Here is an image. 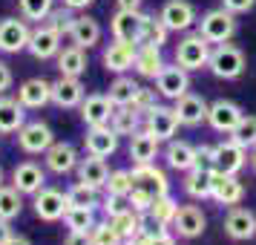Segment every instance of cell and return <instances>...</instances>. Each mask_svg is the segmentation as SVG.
<instances>
[{
  "label": "cell",
  "mask_w": 256,
  "mask_h": 245,
  "mask_svg": "<svg viewBox=\"0 0 256 245\" xmlns=\"http://www.w3.org/2000/svg\"><path fill=\"white\" fill-rule=\"evenodd\" d=\"M244 67H248L244 52L239 47H233L230 41H228V44H216V47L210 49L208 70L213 72L216 78H222V81H236V78H242Z\"/></svg>",
  "instance_id": "obj_1"
},
{
  "label": "cell",
  "mask_w": 256,
  "mask_h": 245,
  "mask_svg": "<svg viewBox=\"0 0 256 245\" xmlns=\"http://www.w3.org/2000/svg\"><path fill=\"white\" fill-rule=\"evenodd\" d=\"M198 35L204 38L208 44H228L233 35H236V15L228 12V9H210V12L202 15L198 21Z\"/></svg>",
  "instance_id": "obj_2"
},
{
  "label": "cell",
  "mask_w": 256,
  "mask_h": 245,
  "mask_svg": "<svg viewBox=\"0 0 256 245\" xmlns=\"http://www.w3.org/2000/svg\"><path fill=\"white\" fill-rule=\"evenodd\" d=\"M210 49H213V44H208L198 32L196 35H184L176 44V64L184 67L187 72L204 70L208 61H210Z\"/></svg>",
  "instance_id": "obj_3"
},
{
  "label": "cell",
  "mask_w": 256,
  "mask_h": 245,
  "mask_svg": "<svg viewBox=\"0 0 256 245\" xmlns=\"http://www.w3.org/2000/svg\"><path fill=\"white\" fill-rule=\"evenodd\" d=\"M52 144H55V133L46 121H26L18 130V147L29 156H44Z\"/></svg>",
  "instance_id": "obj_4"
},
{
  "label": "cell",
  "mask_w": 256,
  "mask_h": 245,
  "mask_svg": "<svg viewBox=\"0 0 256 245\" xmlns=\"http://www.w3.org/2000/svg\"><path fill=\"white\" fill-rule=\"evenodd\" d=\"M156 93L167 101H178L190 93V72L178 64H164V70L156 75Z\"/></svg>",
  "instance_id": "obj_5"
},
{
  "label": "cell",
  "mask_w": 256,
  "mask_h": 245,
  "mask_svg": "<svg viewBox=\"0 0 256 245\" xmlns=\"http://www.w3.org/2000/svg\"><path fill=\"white\" fill-rule=\"evenodd\" d=\"M60 41H64V35H60L55 26H49V24H38L35 29H32V35H29L26 52H29L32 58H38V61L58 58V52H60Z\"/></svg>",
  "instance_id": "obj_6"
},
{
  "label": "cell",
  "mask_w": 256,
  "mask_h": 245,
  "mask_svg": "<svg viewBox=\"0 0 256 245\" xmlns=\"http://www.w3.org/2000/svg\"><path fill=\"white\" fill-rule=\"evenodd\" d=\"M210 164L219 170V173H230V176H239L248 164V150L239 147L233 139L228 141H219L213 144V156H210Z\"/></svg>",
  "instance_id": "obj_7"
},
{
  "label": "cell",
  "mask_w": 256,
  "mask_h": 245,
  "mask_svg": "<svg viewBox=\"0 0 256 245\" xmlns=\"http://www.w3.org/2000/svg\"><path fill=\"white\" fill-rule=\"evenodd\" d=\"M32 208H35V216L44 222H58L64 219V213L70 208L66 202V193L58 190V187H40L35 196H32Z\"/></svg>",
  "instance_id": "obj_8"
},
{
  "label": "cell",
  "mask_w": 256,
  "mask_h": 245,
  "mask_svg": "<svg viewBox=\"0 0 256 245\" xmlns=\"http://www.w3.org/2000/svg\"><path fill=\"white\" fill-rule=\"evenodd\" d=\"M32 29L26 18H0V52L3 55H18L29 44Z\"/></svg>",
  "instance_id": "obj_9"
},
{
  "label": "cell",
  "mask_w": 256,
  "mask_h": 245,
  "mask_svg": "<svg viewBox=\"0 0 256 245\" xmlns=\"http://www.w3.org/2000/svg\"><path fill=\"white\" fill-rule=\"evenodd\" d=\"M147 15L141 9H118L110 21L112 29V41H124V44H138L141 41V26H144Z\"/></svg>",
  "instance_id": "obj_10"
},
{
  "label": "cell",
  "mask_w": 256,
  "mask_h": 245,
  "mask_svg": "<svg viewBox=\"0 0 256 245\" xmlns=\"http://www.w3.org/2000/svg\"><path fill=\"white\" fill-rule=\"evenodd\" d=\"M178 116H176L173 107H164V104H156L144 113V130H150L152 136L158 141H170L178 130Z\"/></svg>",
  "instance_id": "obj_11"
},
{
  "label": "cell",
  "mask_w": 256,
  "mask_h": 245,
  "mask_svg": "<svg viewBox=\"0 0 256 245\" xmlns=\"http://www.w3.org/2000/svg\"><path fill=\"white\" fill-rule=\"evenodd\" d=\"M118 136L110 124H98V127H86V136H84V150L90 156H98V159H110L112 153L118 150Z\"/></svg>",
  "instance_id": "obj_12"
},
{
  "label": "cell",
  "mask_w": 256,
  "mask_h": 245,
  "mask_svg": "<svg viewBox=\"0 0 256 245\" xmlns=\"http://www.w3.org/2000/svg\"><path fill=\"white\" fill-rule=\"evenodd\" d=\"M210 199L219 202V205H239L244 199V185L239 182V176H230V173H219L213 167V185H210Z\"/></svg>",
  "instance_id": "obj_13"
},
{
  "label": "cell",
  "mask_w": 256,
  "mask_h": 245,
  "mask_svg": "<svg viewBox=\"0 0 256 245\" xmlns=\"http://www.w3.org/2000/svg\"><path fill=\"white\" fill-rule=\"evenodd\" d=\"M158 18L170 32H187L196 24V9H193L190 0H167L162 6V12H158Z\"/></svg>",
  "instance_id": "obj_14"
},
{
  "label": "cell",
  "mask_w": 256,
  "mask_h": 245,
  "mask_svg": "<svg viewBox=\"0 0 256 245\" xmlns=\"http://www.w3.org/2000/svg\"><path fill=\"white\" fill-rule=\"evenodd\" d=\"M242 107L236 104V101H230V98H219V101H213L208 110V124L216 133H228L230 136L233 127L242 121Z\"/></svg>",
  "instance_id": "obj_15"
},
{
  "label": "cell",
  "mask_w": 256,
  "mask_h": 245,
  "mask_svg": "<svg viewBox=\"0 0 256 245\" xmlns=\"http://www.w3.org/2000/svg\"><path fill=\"white\" fill-rule=\"evenodd\" d=\"M44 167L55 176L72 173V170L78 167V150H75V144H70V141H55V144L44 153Z\"/></svg>",
  "instance_id": "obj_16"
},
{
  "label": "cell",
  "mask_w": 256,
  "mask_h": 245,
  "mask_svg": "<svg viewBox=\"0 0 256 245\" xmlns=\"http://www.w3.org/2000/svg\"><path fill=\"white\" fill-rule=\"evenodd\" d=\"M12 185L24 193V196H35L40 187H46V167L38 162H20L12 170Z\"/></svg>",
  "instance_id": "obj_17"
},
{
  "label": "cell",
  "mask_w": 256,
  "mask_h": 245,
  "mask_svg": "<svg viewBox=\"0 0 256 245\" xmlns=\"http://www.w3.org/2000/svg\"><path fill=\"white\" fill-rule=\"evenodd\" d=\"M224 233L230 236L233 242H244L256 236V213L250 208H239L233 205L230 213L224 216Z\"/></svg>",
  "instance_id": "obj_18"
},
{
  "label": "cell",
  "mask_w": 256,
  "mask_h": 245,
  "mask_svg": "<svg viewBox=\"0 0 256 245\" xmlns=\"http://www.w3.org/2000/svg\"><path fill=\"white\" fill-rule=\"evenodd\" d=\"M208 228V216L202 213L198 205H182L176 210V219H173V231L182 236V239H196L202 236Z\"/></svg>",
  "instance_id": "obj_19"
},
{
  "label": "cell",
  "mask_w": 256,
  "mask_h": 245,
  "mask_svg": "<svg viewBox=\"0 0 256 245\" xmlns=\"http://www.w3.org/2000/svg\"><path fill=\"white\" fill-rule=\"evenodd\" d=\"M86 98L81 78H70V75H60L58 81H52V104L60 110H75L81 107V101Z\"/></svg>",
  "instance_id": "obj_20"
},
{
  "label": "cell",
  "mask_w": 256,
  "mask_h": 245,
  "mask_svg": "<svg viewBox=\"0 0 256 245\" xmlns=\"http://www.w3.org/2000/svg\"><path fill=\"white\" fill-rule=\"evenodd\" d=\"M136 49L138 44H124V41H112L110 47L104 49V70L112 72V75H124L127 70H132V64H136Z\"/></svg>",
  "instance_id": "obj_21"
},
{
  "label": "cell",
  "mask_w": 256,
  "mask_h": 245,
  "mask_svg": "<svg viewBox=\"0 0 256 245\" xmlns=\"http://www.w3.org/2000/svg\"><path fill=\"white\" fill-rule=\"evenodd\" d=\"M173 110H176V116H178V121H182V127H198V124L208 121L210 104L202 98V95L187 93V95H182V98L176 101Z\"/></svg>",
  "instance_id": "obj_22"
},
{
  "label": "cell",
  "mask_w": 256,
  "mask_h": 245,
  "mask_svg": "<svg viewBox=\"0 0 256 245\" xmlns=\"http://www.w3.org/2000/svg\"><path fill=\"white\" fill-rule=\"evenodd\" d=\"M210 185H213V164L208 162H198L196 167H190L184 173V182H182L184 193L190 199H196V202L210 199Z\"/></svg>",
  "instance_id": "obj_23"
},
{
  "label": "cell",
  "mask_w": 256,
  "mask_h": 245,
  "mask_svg": "<svg viewBox=\"0 0 256 245\" xmlns=\"http://www.w3.org/2000/svg\"><path fill=\"white\" fill-rule=\"evenodd\" d=\"M130 176H132V185L147 187L152 196H164V193H170L167 173H164L162 167H156V162L152 164H132Z\"/></svg>",
  "instance_id": "obj_24"
},
{
  "label": "cell",
  "mask_w": 256,
  "mask_h": 245,
  "mask_svg": "<svg viewBox=\"0 0 256 245\" xmlns=\"http://www.w3.org/2000/svg\"><path fill=\"white\" fill-rule=\"evenodd\" d=\"M18 101L26 110H40V107L52 104V81L46 78H29L18 87Z\"/></svg>",
  "instance_id": "obj_25"
},
{
  "label": "cell",
  "mask_w": 256,
  "mask_h": 245,
  "mask_svg": "<svg viewBox=\"0 0 256 245\" xmlns=\"http://www.w3.org/2000/svg\"><path fill=\"white\" fill-rule=\"evenodd\" d=\"M78 110H81V121L86 127H98V124H110L116 104L110 101V95H86Z\"/></svg>",
  "instance_id": "obj_26"
},
{
  "label": "cell",
  "mask_w": 256,
  "mask_h": 245,
  "mask_svg": "<svg viewBox=\"0 0 256 245\" xmlns=\"http://www.w3.org/2000/svg\"><path fill=\"white\" fill-rule=\"evenodd\" d=\"M164 159H167V167H173L178 173H187L190 167H196L202 159H198V147H193L190 141H167V150H164Z\"/></svg>",
  "instance_id": "obj_27"
},
{
  "label": "cell",
  "mask_w": 256,
  "mask_h": 245,
  "mask_svg": "<svg viewBox=\"0 0 256 245\" xmlns=\"http://www.w3.org/2000/svg\"><path fill=\"white\" fill-rule=\"evenodd\" d=\"M158 144L162 141L156 139L150 130L141 127L138 133H132L130 136V159H132V164H152L158 159Z\"/></svg>",
  "instance_id": "obj_28"
},
{
  "label": "cell",
  "mask_w": 256,
  "mask_h": 245,
  "mask_svg": "<svg viewBox=\"0 0 256 245\" xmlns=\"http://www.w3.org/2000/svg\"><path fill=\"white\" fill-rule=\"evenodd\" d=\"M141 216H144V213H138V210H132V208L127 205L124 210H118L116 216H110V225H112L118 233H121V239H124V242L132 245V242L141 236V233L147 231Z\"/></svg>",
  "instance_id": "obj_29"
},
{
  "label": "cell",
  "mask_w": 256,
  "mask_h": 245,
  "mask_svg": "<svg viewBox=\"0 0 256 245\" xmlns=\"http://www.w3.org/2000/svg\"><path fill=\"white\" fill-rule=\"evenodd\" d=\"M70 41L81 49H92L98 41H101V24L90 18V15H75L70 29Z\"/></svg>",
  "instance_id": "obj_30"
},
{
  "label": "cell",
  "mask_w": 256,
  "mask_h": 245,
  "mask_svg": "<svg viewBox=\"0 0 256 245\" xmlns=\"http://www.w3.org/2000/svg\"><path fill=\"white\" fill-rule=\"evenodd\" d=\"M75 173H78V182H86V185H92L95 190H104L106 176H110V167H106L104 159H98V156H90V153H86L84 159H78Z\"/></svg>",
  "instance_id": "obj_31"
},
{
  "label": "cell",
  "mask_w": 256,
  "mask_h": 245,
  "mask_svg": "<svg viewBox=\"0 0 256 245\" xmlns=\"http://www.w3.org/2000/svg\"><path fill=\"white\" fill-rule=\"evenodd\" d=\"M132 70L138 72L141 78H152L164 70V55H162V47H147V44H138L136 49V64Z\"/></svg>",
  "instance_id": "obj_32"
},
{
  "label": "cell",
  "mask_w": 256,
  "mask_h": 245,
  "mask_svg": "<svg viewBox=\"0 0 256 245\" xmlns=\"http://www.w3.org/2000/svg\"><path fill=\"white\" fill-rule=\"evenodd\" d=\"M24 124H26V107L12 95H0V136L3 133H18Z\"/></svg>",
  "instance_id": "obj_33"
},
{
  "label": "cell",
  "mask_w": 256,
  "mask_h": 245,
  "mask_svg": "<svg viewBox=\"0 0 256 245\" xmlns=\"http://www.w3.org/2000/svg\"><path fill=\"white\" fill-rule=\"evenodd\" d=\"M110 127L116 130L118 136H132L144 127V113L136 110V107H116L112 116H110Z\"/></svg>",
  "instance_id": "obj_34"
},
{
  "label": "cell",
  "mask_w": 256,
  "mask_h": 245,
  "mask_svg": "<svg viewBox=\"0 0 256 245\" xmlns=\"http://www.w3.org/2000/svg\"><path fill=\"white\" fill-rule=\"evenodd\" d=\"M58 72L60 75H70V78H81L86 72V52L81 47H60L58 52Z\"/></svg>",
  "instance_id": "obj_35"
},
{
  "label": "cell",
  "mask_w": 256,
  "mask_h": 245,
  "mask_svg": "<svg viewBox=\"0 0 256 245\" xmlns=\"http://www.w3.org/2000/svg\"><path fill=\"white\" fill-rule=\"evenodd\" d=\"M176 210H178V202H176L170 193H164V196H156L152 199L150 210H147V216L156 228H173V219H176Z\"/></svg>",
  "instance_id": "obj_36"
},
{
  "label": "cell",
  "mask_w": 256,
  "mask_h": 245,
  "mask_svg": "<svg viewBox=\"0 0 256 245\" xmlns=\"http://www.w3.org/2000/svg\"><path fill=\"white\" fill-rule=\"evenodd\" d=\"M138 81H132L130 75H116V81L110 84V101L116 107H130L136 101V93H138Z\"/></svg>",
  "instance_id": "obj_37"
},
{
  "label": "cell",
  "mask_w": 256,
  "mask_h": 245,
  "mask_svg": "<svg viewBox=\"0 0 256 245\" xmlns=\"http://www.w3.org/2000/svg\"><path fill=\"white\" fill-rule=\"evenodd\" d=\"M24 210V193L14 185H0V219H18Z\"/></svg>",
  "instance_id": "obj_38"
},
{
  "label": "cell",
  "mask_w": 256,
  "mask_h": 245,
  "mask_svg": "<svg viewBox=\"0 0 256 245\" xmlns=\"http://www.w3.org/2000/svg\"><path fill=\"white\" fill-rule=\"evenodd\" d=\"M170 38V29L162 24L158 15H147L144 18V26H141V41L138 44H147V47H164Z\"/></svg>",
  "instance_id": "obj_39"
},
{
  "label": "cell",
  "mask_w": 256,
  "mask_h": 245,
  "mask_svg": "<svg viewBox=\"0 0 256 245\" xmlns=\"http://www.w3.org/2000/svg\"><path fill=\"white\" fill-rule=\"evenodd\" d=\"M64 222L70 231H90L95 222V208H84V205H70L64 213Z\"/></svg>",
  "instance_id": "obj_40"
},
{
  "label": "cell",
  "mask_w": 256,
  "mask_h": 245,
  "mask_svg": "<svg viewBox=\"0 0 256 245\" xmlns=\"http://www.w3.org/2000/svg\"><path fill=\"white\" fill-rule=\"evenodd\" d=\"M66 202L70 205H84V208H98L101 199H98V190L86 182H75V185L66 187Z\"/></svg>",
  "instance_id": "obj_41"
},
{
  "label": "cell",
  "mask_w": 256,
  "mask_h": 245,
  "mask_svg": "<svg viewBox=\"0 0 256 245\" xmlns=\"http://www.w3.org/2000/svg\"><path fill=\"white\" fill-rule=\"evenodd\" d=\"M18 9H20V18L44 24L49 18V12L55 9V0H18Z\"/></svg>",
  "instance_id": "obj_42"
},
{
  "label": "cell",
  "mask_w": 256,
  "mask_h": 245,
  "mask_svg": "<svg viewBox=\"0 0 256 245\" xmlns=\"http://www.w3.org/2000/svg\"><path fill=\"white\" fill-rule=\"evenodd\" d=\"M230 139L239 147H244V150H254L256 147V116H242V121L233 127Z\"/></svg>",
  "instance_id": "obj_43"
},
{
  "label": "cell",
  "mask_w": 256,
  "mask_h": 245,
  "mask_svg": "<svg viewBox=\"0 0 256 245\" xmlns=\"http://www.w3.org/2000/svg\"><path fill=\"white\" fill-rule=\"evenodd\" d=\"M104 190L110 193V196H121V199H127V193L132 190V176H130V170H110Z\"/></svg>",
  "instance_id": "obj_44"
},
{
  "label": "cell",
  "mask_w": 256,
  "mask_h": 245,
  "mask_svg": "<svg viewBox=\"0 0 256 245\" xmlns=\"http://www.w3.org/2000/svg\"><path fill=\"white\" fill-rule=\"evenodd\" d=\"M90 239H92V245H124L121 233L110 225V219L106 222H95L92 228H90Z\"/></svg>",
  "instance_id": "obj_45"
},
{
  "label": "cell",
  "mask_w": 256,
  "mask_h": 245,
  "mask_svg": "<svg viewBox=\"0 0 256 245\" xmlns=\"http://www.w3.org/2000/svg\"><path fill=\"white\" fill-rule=\"evenodd\" d=\"M152 193L147 190V187H141V185H132V190L127 193V205L132 210H138V213H144L147 216V210H150V205H152Z\"/></svg>",
  "instance_id": "obj_46"
},
{
  "label": "cell",
  "mask_w": 256,
  "mask_h": 245,
  "mask_svg": "<svg viewBox=\"0 0 256 245\" xmlns=\"http://www.w3.org/2000/svg\"><path fill=\"white\" fill-rule=\"evenodd\" d=\"M72 21H75V15H72V9H66V6H60V9H52L49 12V18L44 21V24L55 26L60 35L70 38V29H72Z\"/></svg>",
  "instance_id": "obj_47"
},
{
  "label": "cell",
  "mask_w": 256,
  "mask_h": 245,
  "mask_svg": "<svg viewBox=\"0 0 256 245\" xmlns=\"http://www.w3.org/2000/svg\"><path fill=\"white\" fill-rule=\"evenodd\" d=\"M132 245H176V236L167 233L164 228H156V231H144Z\"/></svg>",
  "instance_id": "obj_48"
},
{
  "label": "cell",
  "mask_w": 256,
  "mask_h": 245,
  "mask_svg": "<svg viewBox=\"0 0 256 245\" xmlns=\"http://www.w3.org/2000/svg\"><path fill=\"white\" fill-rule=\"evenodd\" d=\"M136 110L141 113H147L150 107H156V90H147V87H138V93H136V101H132Z\"/></svg>",
  "instance_id": "obj_49"
},
{
  "label": "cell",
  "mask_w": 256,
  "mask_h": 245,
  "mask_svg": "<svg viewBox=\"0 0 256 245\" xmlns=\"http://www.w3.org/2000/svg\"><path fill=\"white\" fill-rule=\"evenodd\" d=\"M124 202H127V199H121V196H110V193H106L104 202H101V210L106 213V219H110V216H116L118 210H124V208H127Z\"/></svg>",
  "instance_id": "obj_50"
},
{
  "label": "cell",
  "mask_w": 256,
  "mask_h": 245,
  "mask_svg": "<svg viewBox=\"0 0 256 245\" xmlns=\"http://www.w3.org/2000/svg\"><path fill=\"white\" fill-rule=\"evenodd\" d=\"M254 6H256V0H222V9H228L233 15H244V12H250Z\"/></svg>",
  "instance_id": "obj_51"
},
{
  "label": "cell",
  "mask_w": 256,
  "mask_h": 245,
  "mask_svg": "<svg viewBox=\"0 0 256 245\" xmlns=\"http://www.w3.org/2000/svg\"><path fill=\"white\" fill-rule=\"evenodd\" d=\"M12 81H14L12 67H9L6 61H0V95H6L9 90H12Z\"/></svg>",
  "instance_id": "obj_52"
},
{
  "label": "cell",
  "mask_w": 256,
  "mask_h": 245,
  "mask_svg": "<svg viewBox=\"0 0 256 245\" xmlns=\"http://www.w3.org/2000/svg\"><path fill=\"white\" fill-rule=\"evenodd\" d=\"M64 245H92L90 231H70L66 233V239H64Z\"/></svg>",
  "instance_id": "obj_53"
},
{
  "label": "cell",
  "mask_w": 256,
  "mask_h": 245,
  "mask_svg": "<svg viewBox=\"0 0 256 245\" xmlns=\"http://www.w3.org/2000/svg\"><path fill=\"white\" fill-rule=\"evenodd\" d=\"M95 0H64V6L72 9V12H84V9H90Z\"/></svg>",
  "instance_id": "obj_54"
},
{
  "label": "cell",
  "mask_w": 256,
  "mask_h": 245,
  "mask_svg": "<svg viewBox=\"0 0 256 245\" xmlns=\"http://www.w3.org/2000/svg\"><path fill=\"white\" fill-rule=\"evenodd\" d=\"M12 222L9 219H0V245H6L9 239H12Z\"/></svg>",
  "instance_id": "obj_55"
},
{
  "label": "cell",
  "mask_w": 256,
  "mask_h": 245,
  "mask_svg": "<svg viewBox=\"0 0 256 245\" xmlns=\"http://www.w3.org/2000/svg\"><path fill=\"white\" fill-rule=\"evenodd\" d=\"M116 3H118V9H141L144 0H116Z\"/></svg>",
  "instance_id": "obj_56"
},
{
  "label": "cell",
  "mask_w": 256,
  "mask_h": 245,
  "mask_svg": "<svg viewBox=\"0 0 256 245\" xmlns=\"http://www.w3.org/2000/svg\"><path fill=\"white\" fill-rule=\"evenodd\" d=\"M6 245H32V239L24 236V233H12V239H9Z\"/></svg>",
  "instance_id": "obj_57"
},
{
  "label": "cell",
  "mask_w": 256,
  "mask_h": 245,
  "mask_svg": "<svg viewBox=\"0 0 256 245\" xmlns=\"http://www.w3.org/2000/svg\"><path fill=\"white\" fill-rule=\"evenodd\" d=\"M248 162H250V167H254V170H256V147H254V150H250V156H248Z\"/></svg>",
  "instance_id": "obj_58"
},
{
  "label": "cell",
  "mask_w": 256,
  "mask_h": 245,
  "mask_svg": "<svg viewBox=\"0 0 256 245\" xmlns=\"http://www.w3.org/2000/svg\"><path fill=\"white\" fill-rule=\"evenodd\" d=\"M3 182H6V176H3V167H0V185H3Z\"/></svg>",
  "instance_id": "obj_59"
}]
</instances>
